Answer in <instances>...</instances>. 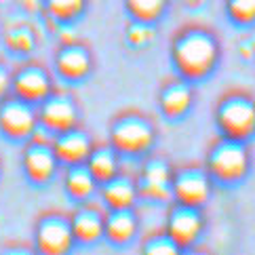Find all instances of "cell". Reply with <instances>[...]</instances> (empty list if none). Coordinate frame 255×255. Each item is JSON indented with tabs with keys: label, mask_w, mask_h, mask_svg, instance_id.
<instances>
[{
	"label": "cell",
	"mask_w": 255,
	"mask_h": 255,
	"mask_svg": "<svg viewBox=\"0 0 255 255\" xmlns=\"http://www.w3.org/2000/svg\"><path fill=\"white\" fill-rule=\"evenodd\" d=\"M51 137L44 129H36L30 139L23 141L21 150V169L25 179L34 186H47L55 179L57 171L61 169L59 160L53 152Z\"/></svg>",
	"instance_id": "obj_6"
},
{
	"label": "cell",
	"mask_w": 255,
	"mask_h": 255,
	"mask_svg": "<svg viewBox=\"0 0 255 255\" xmlns=\"http://www.w3.org/2000/svg\"><path fill=\"white\" fill-rule=\"evenodd\" d=\"M89 0H42V11L57 25H72L85 15Z\"/></svg>",
	"instance_id": "obj_21"
},
{
	"label": "cell",
	"mask_w": 255,
	"mask_h": 255,
	"mask_svg": "<svg viewBox=\"0 0 255 255\" xmlns=\"http://www.w3.org/2000/svg\"><path fill=\"white\" fill-rule=\"evenodd\" d=\"M207 2H209V0H181V4H184L186 8H192V11H194V8L205 6Z\"/></svg>",
	"instance_id": "obj_29"
},
{
	"label": "cell",
	"mask_w": 255,
	"mask_h": 255,
	"mask_svg": "<svg viewBox=\"0 0 255 255\" xmlns=\"http://www.w3.org/2000/svg\"><path fill=\"white\" fill-rule=\"evenodd\" d=\"M139 251L145 253V255H175V253H181L179 247L173 243V239L162 230V228L156 232H150L148 236H143Z\"/></svg>",
	"instance_id": "obj_25"
},
{
	"label": "cell",
	"mask_w": 255,
	"mask_h": 255,
	"mask_svg": "<svg viewBox=\"0 0 255 255\" xmlns=\"http://www.w3.org/2000/svg\"><path fill=\"white\" fill-rule=\"evenodd\" d=\"M125 11L131 19L156 25L169 13L173 0H123Z\"/></svg>",
	"instance_id": "obj_22"
},
{
	"label": "cell",
	"mask_w": 255,
	"mask_h": 255,
	"mask_svg": "<svg viewBox=\"0 0 255 255\" xmlns=\"http://www.w3.org/2000/svg\"><path fill=\"white\" fill-rule=\"evenodd\" d=\"M55 89V80L47 66L38 61H23L13 68L11 76V95L38 106L44 97L51 95Z\"/></svg>",
	"instance_id": "obj_12"
},
{
	"label": "cell",
	"mask_w": 255,
	"mask_h": 255,
	"mask_svg": "<svg viewBox=\"0 0 255 255\" xmlns=\"http://www.w3.org/2000/svg\"><path fill=\"white\" fill-rule=\"evenodd\" d=\"M108 141L123 158H141L156 145L158 127L143 110L127 108L112 116L108 127Z\"/></svg>",
	"instance_id": "obj_2"
},
{
	"label": "cell",
	"mask_w": 255,
	"mask_h": 255,
	"mask_svg": "<svg viewBox=\"0 0 255 255\" xmlns=\"http://www.w3.org/2000/svg\"><path fill=\"white\" fill-rule=\"evenodd\" d=\"M11 76H13V68L4 59H0V99L11 93Z\"/></svg>",
	"instance_id": "obj_27"
},
{
	"label": "cell",
	"mask_w": 255,
	"mask_h": 255,
	"mask_svg": "<svg viewBox=\"0 0 255 255\" xmlns=\"http://www.w3.org/2000/svg\"><path fill=\"white\" fill-rule=\"evenodd\" d=\"M224 13L239 28L255 25V0H224Z\"/></svg>",
	"instance_id": "obj_24"
},
{
	"label": "cell",
	"mask_w": 255,
	"mask_h": 255,
	"mask_svg": "<svg viewBox=\"0 0 255 255\" xmlns=\"http://www.w3.org/2000/svg\"><path fill=\"white\" fill-rule=\"evenodd\" d=\"M139 213L137 207L129 209H106L104 239L114 247H125L139 234Z\"/></svg>",
	"instance_id": "obj_18"
},
{
	"label": "cell",
	"mask_w": 255,
	"mask_h": 255,
	"mask_svg": "<svg viewBox=\"0 0 255 255\" xmlns=\"http://www.w3.org/2000/svg\"><path fill=\"white\" fill-rule=\"evenodd\" d=\"M215 188V181L207 173L203 162H188V165L175 167V171H173L171 190L175 203L207 207Z\"/></svg>",
	"instance_id": "obj_10"
},
{
	"label": "cell",
	"mask_w": 255,
	"mask_h": 255,
	"mask_svg": "<svg viewBox=\"0 0 255 255\" xmlns=\"http://www.w3.org/2000/svg\"><path fill=\"white\" fill-rule=\"evenodd\" d=\"M99 203L106 209H129L137 207L139 192H137V181H135V173L127 171L125 167L110 177L104 184H99L97 190Z\"/></svg>",
	"instance_id": "obj_17"
},
{
	"label": "cell",
	"mask_w": 255,
	"mask_h": 255,
	"mask_svg": "<svg viewBox=\"0 0 255 255\" xmlns=\"http://www.w3.org/2000/svg\"><path fill=\"white\" fill-rule=\"evenodd\" d=\"M203 165L215 181V186L232 188L247 179L253 167V154L249 141L230 139L224 135H215L207 145Z\"/></svg>",
	"instance_id": "obj_3"
},
{
	"label": "cell",
	"mask_w": 255,
	"mask_h": 255,
	"mask_svg": "<svg viewBox=\"0 0 255 255\" xmlns=\"http://www.w3.org/2000/svg\"><path fill=\"white\" fill-rule=\"evenodd\" d=\"M220 34L205 23H184L171 34L169 59L175 74L198 83L213 74L222 61Z\"/></svg>",
	"instance_id": "obj_1"
},
{
	"label": "cell",
	"mask_w": 255,
	"mask_h": 255,
	"mask_svg": "<svg viewBox=\"0 0 255 255\" xmlns=\"http://www.w3.org/2000/svg\"><path fill=\"white\" fill-rule=\"evenodd\" d=\"M21 6L28 8L30 13H38L42 11V0H21Z\"/></svg>",
	"instance_id": "obj_28"
},
{
	"label": "cell",
	"mask_w": 255,
	"mask_h": 255,
	"mask_svg": "<svg viewBox=\"0 0 255 255\" xmlns=\"http://www.w3.org/2000/svg\"><path fill=\"white\" fill-rule=\"evenodd\" d=\"M63 169H66L63 171V190H66V194L74 200V203H83V200L97 196L99 184L85 162L70 165Z\"/></svg>",
	"instance_id": "obj_19"
},
{
	"label": "cell",
	"mask_w": 255,
	"mask_h": 255,
	"mask_svg": "<svg viewBox=\"0 0 255 255\" xmlns=\"http://www.w3.org/2000/svg\"><path fill=\"white\" fill-rule=\"evenodd\" d=\"M38 129V110L30 102L8 93L0 99V133L11 141H25Z\"/></svg>",
	"instance_id": "obj_11"
},
{
	"label": "cell",
	"mask_w": 255,
	"mask_h": 255,
	"mask_svg": "<svg viewBox=\"0 0 255 255\" xmlns=\"http://www.w3.org/2000/svg\"><path fill=\"white\" fill-rule=\"evenodd\" d=\"M0 171H2V165H0Z\"/></svg>",
	"instance_id": "obj_30"
},
{
	"label": "cell",
	"mask_w": 255,
	"mask_h": 255,
	"mask_svg": "<svg viewBox=\"0 0 255 255\" xmlns=\"http://www.w3.org/2000/svg\"><path fill=\"white\" fill-rule=\"evenodd\" d=\"M213 125L217 135L251 141L255 137V95L241 87L224 91L215 99Z\"/></svg>",
	"instance_id": "obj_4"
},
{
	"label": "cell",
	"mask_w": 255,
	"mask_h": 255,
	"mask_svg": "<svg viewBox=\"0 0 255 255\" xmlns=\"http://www.w3.org/2000/svg\"><path fill=\"white\" fill-rule=\"evenodd\" d=\"M38 44V36L28 23H13L4 32V47L13 55H30Z\"/></svg>",
	"instance_id": "obj_23"
},
{
	"label": "cell",
	"mask_w": 255,
	"mask_h": 255,
	"mask_svg": "<svg viewBox=\"0 0 255 255\" xmlns=\"http://www.w3.org/2000/svg\"><path fill=\"white\" fill-rule=\"evenodd\" d=\"M53 68H55L57 76L66 83H80L95 68L93 51L87 42L78 38L61 42L55 51V57H53Z\"/></svg>",
	"instance_id": "obj_13"
},
{
	"label": "cell",
	"mask_w": 255,
	"mask_h": 255,
	"mask_svg": "<svg viewBox=\"0 0 255 255\" xmlns=\"http://www.w3.org/2000/svg\"><path fill=\"white\" fill-rule=\"evenodd\" d=\"M85 165L93 173L97 184H104V181L114 177L116 173L123 169V156L112 148L110 141H102V143L95 141L89 158L85 160Z\"/></svg>",
	"instance_id": "obj_20"
},
{
	"label": "cell",
	"mask_w": 255,
	"mask_h": 255,
	"mask_svg": "<svg viewBox=\"0 0 255 255\" xmlns=\"http://www.w3.org/2000/svg\"><path fill=\"white\" fill-rule=\"evenodd\" d=\"M173 171L175 165L160 152H148L139 158V167L135 171V181H137L139 200L152 205H169L173 200Z\"/></svg>",
	"instance_id": "obj_5"
},
{
	"label": "cell",
	"mask_w": 255,
	"mask_h": 255,
	"mask_svg": "<svg viewBox=\"0 0 255 255\" xmlns=\"http://www.w3.org/2000/svg\"><path fill=\"white\" fill-rule=\"evenodd\" d=\"M125 40L133 49H141L154 40V23L131 19L125 28Z\"/></svg>",
	"instance_id": "obj_26"
},
{
	"label": "cell",
	"mask_w": 255,
	"mask_h": 255,
	"mask_svg": "<svg viewBox=\"0 0 255 255\" xmlns=\"http://www.w3.org/2000/svg\"><path fill=\"white\" fill-rule=\"evenodd\" d=\"M173 243L179 247V251H190L196 247V243L207 232V213L205 207H194V205H184L171 200L167 205V215H165V226H162Z\"/></svg>",
	"instance_id": "obj_7"
},
{
	"label": "cell",
	"mask_w": 255,
	"mask_h": 255,
	"mask_svg": "<svg viewBox=\"0 0 255 255\" xmlns=\"http://www.w3.org/2000/svg\"><path fill=\"white\" fill-rule=\"evenodd\" d=\"M194 83L175 76L169 78L158 89V110L167 121H181L190 114L196 99V91L192 87Z\"/></svg>",
	"instance_id": "obj_15"
},
{
	"label": "cell",
	"mask_w": 255,
	"mask_h": 255,
	"mask_svg": "<svg viewBox=\"0 0 255 255\" xmlns=\"http://www.w3.org/2000/svg\"><path fill=\"white\" fill-rule=\"evenodd\" d=\"M78 207L70 213L72 234L76 245L91 247L104 239V224H106V207L99 200H83L76 203Z\"/></svg>",
	"instance_id": "obj_14"
},
{
	"label": "cell",
	"mask_w": 255,
	"mask_h": 255,
	"mask_svg": "<svg viewBox=\"0 0 255 255\" xmlns=\"http://www.w3.org/2000/svg\"><path fill=\"white\" fill-rule=\"evenodd\" d=\"M76 247L70 215L44 211L34 224V251L42 255H66Z\"/></svg>",
	"instance_id": "obj_8"
},
{
	"label": "cell",
	"mask_w": 255,
	"mask_h": 255,
	"mask_svg": "<svg viewBox=\"0 0 255 255\" xmlns=\"http://www.w3.org/2000/svg\"><path fill=\"white\" fill-rule=\"evenodd\" d=\"M38 127L49 135H57L80 125V106L70 89H53L49 97L36 106Z\"/></svg>",
	"instance_id": "obj_9"
},
{
	"label": "cell",
	"mask_w": 255,
	"mask_h": 255,
	"mask_svg": "<svg viewBox=\"0 0 255 255\" xmlns=\"http://www.w3.org/2000/svg\"><path fill=\"white\" fill-rule=\"evenodd\" d=\"M53 143V152L59 160L61 167H70V165H80L89 158L91 150L95 145V139L87 129L83 127H74L63 133H57L51 137Z\"/></svg>",
	"instance_id": "obj_16"
}]
</instances>
